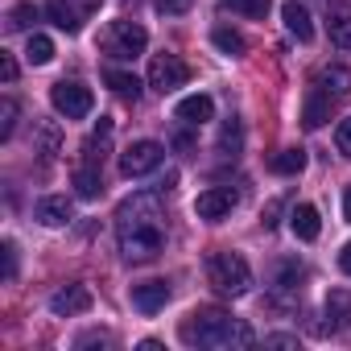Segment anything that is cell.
<instances>
[{
  "label": "cell",
  "instance_id": "obj_24",
  "mask_svg": "<svg viewBox=\"0 0 351 351\" xmlns=\"http://www.w3.org/2000/svg\"><path fill=\"white\" fill-rule=\"evenodd\" d=\"M211 42H215V46H219V50H223L228 58H240V54L248 50V42H244V38H240L236 29H228V25H219V29L211 34Z\"/></svg>",
  "mask_w": 351,
  "mask_h": 351
},
{
  "label": "cell",
  "instance_id": "obj_34",
  "mask_svg": "<svg viewBox=\"0 0 351 351\" xmlns=\"http://www.w3.org/2000/svg\"><path fill=\"white\" fill-rule=\"evenodd\" d=\"M0 79H5V83H17V62H13V54H5V50H0Z\"/></svg>",
  "mask_w": 351,
  "mask_h": 351
},
{
  "label": "cell",
  "instance_id": "obj_36",
  "mask_svg": "<svg viewBox=\"0 0 351 351\" xmlns=\"http://www.w3.org/2000/svg\"><path fill=\"white\" fill-rule=\"evenodd\" d=\"M265 343H269V347H298V339H293V335H269Z\"/></svg>",
  "mask_w": 351,
  "mask_h": 351
},
{
  "label": "cell",
  "instance_id": "obj_18",
  "mask_svg": "<svg viewBox=\"0 0 351 351\" xmlns=\"http://www.w3.org/2000/svg\"><path fill=\"white\" fill-rule=\"evenodd\" d=\"M289 228H293V236L298 240H318V232H322V223H318V211L310 207V203H298L293 207V215H289Z\"/></svg>",
  "mask_w": 351,
  "mask_h": 351
},
{
  "label": "cell",
  "instance_id": "obj_4",
  "mask_svg": "<svg viewBox=\"0 0 351 351\" xmlns=\"http://www.w3.org/2000/svg\"><path fill=\"white\" fill-rule=\"evenodd\" d=\"M99 46H104L108 58H116V62H132V58L149 46V34H145V25H136V21H112Z\"/></svg>",
  "mask_w": 351,
  "mask_h": 351
},
{
  "label": "cell",
  "instance_id": "obj_30",
  "mask_svg": "<svg viewBox=\"0 0 351 351\" xmlns=\"http://www.w3.org/2000/svg\"><path fill=\"white\" fill-rule=\"evenodd\" d=\"M0 116H5V120H0V136L9 141V136H13V128H17V99H13V95L0 104Z\"/></svg>",
  "mask_w": 351,
  "mask_h": 351
},
{
  "label": "cell",
  "instance_id": "obj_32",
  "mask_svg": "<svg viewBox=\"0 0 351 351\" xmlns=\"http://www.w3.org/2000/svg\"><path fill=\"white\" fill-rule=\"evenodd\" d=\"M153 5H157V13H165V17H182L195 0H153Z\"/></svg>",
  "mask_w": 351,
  "mask_h": 351
},
{
  "label": "cell",
  "instance_id": "obj_38",
  "mask_svg": "<svg viewBox=\"0 0 351 351\" xmlns=\"http://www.w3.org/2000/svg\"><path fill=\"white\" fill-rule=\"evenodd\" d=\"M339 269L351 277V244H343V252H339Z\"/></svg>",
  "mask_w": 351,
  "mask_h": 351
},
{
  "label": "cell",
  "instance_id": "obj_28",
  "mask_svg": "<svg viewBox=\"0 0 351 351\" xmlns=\"http://www.w3.org/2000/svg\"><path fill=\"white\" fill-rule=\"evenodd\" d=\"M240 145H244V128H240V120L232 116V120L223 124V132H219V153H223V157H236Z\"/></svg>",
  "mask_w": 351,
  "mask_h": 351
},
{
  "label": "cell",
  "instance_id": "obj_9",
  "mask_svg": "<svg viewBox=\"0 0 351 351\" xmlns=\"http://www.w3.org/2000/svg\"><path fill=\"white\" fill-rule=\"evenodd\" d=\"M50 310H54L58 318L87 314V310H91V289H87V285H62V289L50 298Z\"/></svg>",
  "mask_w": 351,
  "mask_h": 351
},
{
  "label": "cell",
  "instance_id": "obj_22",
  "mask_svg": "<svg viewBox=\"0 0 351 351\" xmlns=\"http://www.w3.org/2000/svg\"><path fill=\"white\" fill-rule=\"evenodd\" d=\"M75 191L83 195V199H99V191H104V178H99V165H79L75 169Z\"/></svg>",
  "mask_w": 351,
  "mask_h": 351
},
{
  "label": "cell",
  "instance_id": "obj_15",
  "mask_svg": "<svg viewBox=\"0 0 351 351\" xmlns=\"http://www.w3.org/2000/svg\"><path fill=\"white\" fill-rule=\"evenodd\" d=\"M173 116H178L182 124H195V128H199V124H207V120L215 116V99H211V95H186Z\"/></svg>",
  "mask_w": 351,
  "mask_h": 351
},
{
  "label": "cell",
  "instance_id": "obj_19",
  "mask_svg": "<svg viewBox=\"0 0 351 351\" xmlns=\"http://www.w3.org/2000/svg\"><path fill=\"white\" fill-rule=\"evenodd\" d=\"M46 17H50L58 29H66V34H79V29H83V13L71 5V0H50V5H46Z\"/></svg>",
  "mask_w": 351,
  "mask_h": 351
},
{
  "label": "cell",
  "instance_id": "obj_1",
  "mask_svg": "<svg viewBox=\"0 0 351 351\" xmlns=\"http://www.w3.org/2000/svg\"><path fill=\"white\" fill-rule=\"evenodd\" d=\"M116 240L128 265H145L157 261L165 248V215H161V199L141 191L132 199L120 203L116 211Z\"/></svg>",
  "mask_w": 351,
  "mask_h": 351
},
{
  "label": "cell",
  "instance_id": "obj_2",
  "mask_svg": "<svg viewBox=\"0 0 351 351\" xmlns=\"http://www.w3.org/2000/svg\"><path fill=\"white\" fill-rule=\"evenodd\" d=\"M186 347H248L256 335L244 318H232L228 310H195L178 326Z\"/></svg>",
  "mask_w": 351,
  "mask_h": 351
},
{
  "label": "cell",
  "instance_id": "obj_5",
  "mask_svg": "<svg viewBox=\"0 0 351 351\" xmlns=\"http://www.w3.org/2000/svg\"><path fill=\"white\" fill-rule=\"evenodd\" d=\"M50 104L66 116V120H83V116H91V108H95V95H91V87H83V83H54V91H50Z\"/></svg>",
  "mask_w": 351,
  "mask_h": 351
},
{
  "label": "cell",
  "instance_id": "obj_7",
  "mask_svg": "<svg viewBox=\"0 0 351 351\" xmlns=\"http://www.w3.org/2000/svg\"><path fill=\"white\" fill-rule=\"evenodd\" d=\"M161 145L157 141H132L120 157V169H124V178H145V173H153L161 165Z\"/></svg>",
  "mask_w": 351,
  "mask_h": 351
},
{
  "label": "cell",
  "instance_id": "obj_39",
  "mask_svg": "<svg viewBox=\"0 0 351 351\" xmlns=\"http://www.w3.org/2000/svg\"><path fill=\"white\" fill-rule=\"evenodd\" d=\"M343 215H347V223H351V186H347V195H343Z\"/></svg>",
  "mask_w": 351,
  "mask_h": 351
},
{
  "label": "cell",
  "instance_id": "obj_10",
  "mask_svg": "<svg viewBox=\"0 0 351 351\" xmlns=\"http://www.w3.org/2000/svg\"><path fill=\"white\" fill-rule=\"evenodd\" d=\"M232 207H236V195H232L228 186H211V191H203V195L195 199V215H199V219H223Z\"/></svg>",
  "mask_w": 351,
  "mask_h": 351
},
{
  "label": "cell",
  "instance_id": "obj_35",
  "mask_svg": "<svg viewBox=\"0 0 351 351\" xmlns=\"http://www.w3.org/2000/svg\"><path fill=\"white\" fill-rule=\"evenodd\" d=\"M13 277H17V244L9 240L5 244V281H13Z\"/></svg>",
  "mask_w": 351,
  "mask_h": 351
},
{
  "label": "cell",
  "instance_id": "obj_17",
  "mask_svg": "<svg viewBox=\"0 0 351 351\" xmlns=\"http://www.w3.org/2000/svg\"><path fill=\"white\" fill-rule=\"evenodd\" d=\"M330 99H339V95H351V66H339V62H330V66H322L318 71V79H314Z\"/></svg>",
  "mask_w": 351,
  "mask_h": 351
},
{
  "label": "cell",
  "instance_id": "obj_13",
  "mask_svg": "<svg viewBox=\"0 0 351 351\" xmlns=\"http://www.w3.org/2000/svg\"><path fill=\"white\" fill-rule=\"evenodd\" d=\"M34 215H38L46 228H62V223H71V219H75V207H71V199H66V195H46V199H38Z\"/></svg>",
  "mask_w": 351,
  "mask_h": 351
},
{
  "label": "cell",
  "instance_id": "obj_25",
  "mask_svg": "<svg viewBox=\"0 0 351 351\" xmlns=\"http://www.w3.org/2000/svg\"><path fill=\"white\" fill-rule=\"evenodd\" d=\"M326 314L335 318V326H351V293L347 289H335L326 298Z\"/></svg>",
  "mask_w": 351,
  "mask_h": 351
},
{
  "label": "cell",
  "instance_id": "obj_20",
  "mask_svg": "<svg viewBox=\"0 0 351 351\" xmlns=\"http://www.w3.org/2000/svg\"><path fill=\"white\" fill-rule=\"evenodd\" d=\"M281 17H285V29L298 38V42H310L314 38V25H310V13L298 5V0H285V9H281Z\"/></svg>",
  "mask_w": 351,
  "mask_h": 351
},
{
  "label": "cell",
  "instance_id": "obj_31",
  "mask_svg": "<svg viewBox=\"0 0 351 351\" xmlns=\"http://www.w3.org/2000/svg\"><path fill=\"white\" fill-rule=\"evenodd\" d=\"M38 141H42V153H46V157L58 153V128H54V124H42V128H38Z\"/></svg>",
  "mask_w": 351,
  "mask_h": 351
},
{
  "label": "cell",
  "instance_id": "obj_12",
  "mask_svg": "<svg viewBox=\"0 0 351 351\" xmlns=\"http://www.w3.org/2000/svg\"><path fill=\"white\" fill-rule=\"evenodd\" d=\"M169 281H141V285H132V306L141 310V314H157L165 302H169Z\"/></svg>",
  "mask_w": 351,
  "mask_h": 351
},
{
  "label": "cell",
  "instance_id": "obj_27",
  "mask_svg": "<svg viewBox=\"0 0 351 351\" xmlns=\"http://www.w3.org/2000/svg\"><path fill=\"white\" fill-rule=\"evenodd\" d=\"M25 58H29V66H46V62L54 58V42H50L46 34H34L29 46H25Z\"/></svg>",
  "mask_w": 351,
  "mask_h": 351
},
{
  "label": "cell",
  "instance_id": "obj_29",
  "mask_svg": "<svg viewBox=\"0 0 351 351\" xmlns=\"http://www.w3.org/2000/svg\"><path fill=\"white\" fill-rule=\"evenodd\" d=\"M29 21H38V9H34V5H17V9H9V21H5V25H9L13 34H21V29H29Z\"/></svg>",
  "mask_w": 351,
  "mask_h": 351
},
{
  "label": "cell",
  "instance_id": "obj_6",
  "mask_svg": "<svg viewBox=\"0 0 351 351\" xmlns=\"http://www.w3.org/2000/svg\"><path fill=\"white\" fill-rule=\"evenodd\" d=\"M186 79H191V66H186L178 54H157V58L149 62V87H153V91H161V95L178 91Z\"/></svg>",
  "mask_w": 351,
  "mask_h": 351
},
{
  "label": "cell",
  "instance_id": "obj_21",
  "mask_svg": "<svg viewBox=\"0 0 351 351\" xmlns=\"http://www.w3.org/2000/svg\"><path fill=\"white\" fill-rule=\"evenodd\" d=\"M104 83L120 95V99H141V79L136 75H128V71H104Z\"/></svg>",
  "mask_w": 351,
  "mask_h": 351
},
{
  "label": "cell",
  "instance_id": "obj_3",
  "mask_svg": "<svg viewBox=\"0 0 351 351\" xmlns=\"http://www.w3.org/2000/svg\"><path fill=\"white\" fill-rule=\"evenodd\" d=\"M207 281L223 298H244L252 285V269L240 252H215V256H207Z\"/></svg>",
  "mask_w": 351,
  "mask_h": 351
},
{
  "label": "cell",
  "instance_id": "obj_26",
  "mask_svg": "<svg viewBox=\"0 0 351 351\" xmlns=\"http://www.w3.org/2000/svg\"><path fill=\"white\" fill-rule=\"evenodd\" d=\"M223 9H228V13H240V17H252V21H261V17H269L273 0H223Z\"/></svg>",
  "mask_w": 351,
  "mask_h": 351
},
{
  "label": "cell",
  "instance_id": "obj_16",
  "mask_svg": "<svg viewBox=\"0 0 351 351\" xmlns=\"http://www.w3.org/2000/svg\"><path fill=\"white\" fill-rule=\"evenodd\" d=\"M326 120H330V95L314 83L310 95H306V108H302V124H306V128H322Z\"/></svg>",
  "mask_w": 351,
  "mask_h": 351
},
{
  "label": "cell",
  "instance_id": "obj_11",
  "mask_svg": "<svg viewBox=\"0 0 351 351\" xmlns=\"http://www.w3.org/2000/svg\"><path fill=\"white\" fill-rule=\"evenodd\" d=\"M302 281H306V269H302L293 256H285V261H277V265L269 269V285H273L277 293H285V298H289V293H298V289H302Z\"/></svg>",
  "mask_w": 351,
  "mask_h": 351
},
{
  "label": "cell",
  "instance_id": "obj_14",
  "mask_svg": "<svg viewBox=\"0 0 351 351\" xmlns=\"http://www.w3.org/2000/svg\"><path fill=\"white\" fill-rule=\"evenodd\" d=\"M108 149H112V120H108V116H99L95 132H91V136H87V145H83V161H87V165H104Z\"/></svg>",
  "mask_w": 351,
  "mask_h": 351
},
{
  "label": "cell",
  "instance_id": "obj_23",
  "mask_svg": "<svg viewBox=\"0 0 351 351\" xmlns=\"http://www.w3.org/2000/svg\"><path fill=\"white\" fill-rule=\"evenodd\" d=\"M269 169H273V173H285V178H293V173L306 169V149H281V153L269 161Z\"/></svg>",
  "mask_w": 351,
  "mask_h": 351
},
{
  "label": "cell",
  "instance_id": "obj_33",
  "mask_svg": "<svg viewBox=\"0 0 351 351\" xmlns=\"http://www.w3.org/2000/svg\"><path fill=\"white\" fill-rule=\"evenodd\" d=\"M335 145H339V153H343V157H351V116L335 128Z\"/></svg>",
  "mask_w": 351,
  "mask_h": 351
},
{
  "label": "cell",
  "instance_id": "obj_8",
  "mask_svg": "<svg viewBox=\"0 0 351 351\" xmlns=\"http://www.w3.org/2000/svg\"><path fill=\"white\" fill-rule=\"evenodd\" d=\"M326 34L339 50H351V0H330L326 5Z\"/></svg>",
  "mask_w": 351,
  "mask_h": 351
},
{
  "label": "cell",
  "instance_id": "obj_37",
  "mask_svg": "<svg viewBox=\"0 0 351 351\" xmlns=\"http://www.w3.org/2000/svg\"><path fill=\"white\" fill-rule=\"evenodd\" d=\"M71 5H75V9H79L83 17H91V13L99 9V0H71Z\"/></svg>",
  "mask_w": 351,
  "mask_h": 351
}]
</instances>
